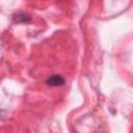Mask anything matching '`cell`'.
Masks as SVG:
<instances>
[{"label": "cell", "mask_w": 133, "mask_h": 133, "mask_svg": "<svg viewBox=\"0 0 133 133\" xmlns=\"http://www.w3.org/2000/svg\"><path fill=\"white\" fill-rule=\"evenodd\" d=\"M16 20H17L18 22H23V23H27V22H29V21H30V18H29V17L27 16V15H25V14H19V15L17 16Z\"/></svg>", "instance_id": "2"}, {"label": "cell", "mask_w": 133, "mask_h": 133, "mask_svg": "<svg viewBox=\"0 0 133 133\" xmlns=\"http://www.w3.org/2000/svg\"><path fill=\"white\" fill-rule=\"evenodd\" d=\"M64 78L60 75H53L46 80V83L50 86H61L64 84Z\"/></svg>", "instance_id": "1"}]
</instances>
